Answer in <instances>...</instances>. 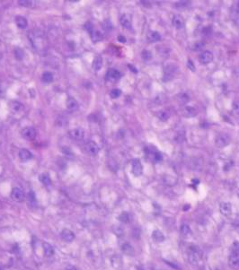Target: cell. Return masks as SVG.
<instances>
[{
	"mask_svg": "<svg viewBox=\"0 0 239 270\" xmlns=\"http://www.w3.org/2000/svg\"><path fill=\"white\" fill-rule=\"evenodd\" d=\"M28 36L34 49L40 50L46 48V39L44 36L43 31L40 30H33L30 31Z\"/></svg>",
	"mask_w": 239,
	"mask_h": 270,
	"instance_id": "obj_1",
	"label": "cell"
},
{
	"mask_svg": "<svg viewBox=\"0 0 239 270\" xmlns=\"http://www.w3.org/2000/svg\"><path fill=\"white\" fill-rule=\"evenodd\" d=\"M230 142H231V138L226 133H220V135L216 137V139H215V144L220 148H223L226 145H228L230 144Z\"/></svg>",
	"mask_w": 239,
	"mask_h": 270,
	"instance_id": "obj_2",
	"label": "cell"
},
{
	"mask_svg": "<svg viewBox=\"0 0 239 270\" xmlns=\"http://www.w3.org/2000/svg\"><path fill=\"white\" fill-rule=\"evenodd\" d=\"M189 261L192 265H198L201 259V253L198 248L194 247L193 249H190L188 254Z\"/></svg>",
	"mask_w": 239,
	"mask_h": 270,
	"instance_id": "obj_3",
	"label": "cell"
},
{
	"mask_svg": "<svg viewBox=\"0 0 239 270\" xmlns=\"http://www.w3.org/2000/svg\"><path fill=\"white\" fill-rule=\"evenodd\" d=\"M178 72V68L175 65H168L164 68V81H170L175 77L176 73Z\"/></svg>",
	"mask_w": 239,
	"mask_h": 270,
	"instance_id": "obj_4",
	"label": "cell"
},
{
	"mask_svg": "<svg viewBox=\"0 0 239 270\" xmlns=\"http://www.w3.org/2000/svg\"><path fill=\"white\" fill-rule=\"evenodd\" d=\"M131 172L136 177L140 176L143 173V166L139 159H134L131 163Z\"/></svg>",
	"mask_w": 239,
	"mask_h": 270,
	"instance_id": "obj_5",
	"label": "cell"
},
{
	"mask_svg": "<svg viewBox=\"0 0 239 270\" xmlns=\"http://www.w3.org/2000/svg\"><path fill=\"white\" fill-rule=\"evenodd\" d=\"M85 150L88 154L94 156L98 154L99 152V146L94 141H88L86 144H85Z\"/></svg>",
	"mask_w": 239,
	"mask_h": 270,
	"instance_id": "obj_6",
	"label": "cell"
},
{
	"mask_svg": "<svg viewBox=\"0 0 239 270\" xmlns=\"http://www.w3.org/2000/svg\"><path fill=\"white\" fill-rule=\"evenodd\" d=\"M214 56L212 54V52L208 51V50H205L201 53V55L199 56V61L201 62V64L203 65H207L209 64L210 62L213 61Z\"/></svg>",
	"mask_w": 239,
	"mask_h": 270,
	"instance_id": "obj_7",
	"label": "cell"
},
{
	"mask_svg": "<svg viewBox=\"0 0 239 270\" xmlns=\"http://www.w3.org/2000/svg\"><path fill=\"white\" fill-rule=\"evenodd\" d=\"M11 197L16 202H23L25 200V195L23 189H21L20 188H14L11 192Z\"/></svg>",
	"mask_w": 239,
	"mask_h": 270,
	"instance_id": "obj_8",
	"label": "cell"
},
{
	"mask_svg": "<svg viewBox=\"0 0 239 270\" xmlns=\"http://www.w3.org/2000/svg\"><path fill=\"white\" fill-rule=\"evenodd\" d=\"M172 24L177 30H182V29L184 28V25H185L184 19H183L182 15L175 14V15H174V17L172 19Z\"/></svg>",
	"mask_w": 239,
	"mask_h": 270,
	"instance_id": "obj_9",
	"label": "cell"
},
{
	"mask_svg": "<svg viewBox=\"0 0 239 270\" xmlns=\"http://www.w3.org/2000/svg\"><path fill=\"white\" fill-rule=\"evenodd\" d=\"M119 23L120 24L122 25L123 28L130 30L132 26V16L129 14H124L120 16L119 19Z\"/></svg>",
	"mask_w": 239,
	"mask_h": 270,
	"instance_id": "obj_10",
	"label": "cell"
},
{
	"mask_svg": "<svg viewBox=\"0 0 239 270\" xmlns=\"http://www.w3.org/2000/svg\"><path fill=\"white\" fill-rule=\"evenodd\" d=\"M22 136L26 140H32L36 137V130L32 127H26L22 131Z\"/></svg>",
	"mask_w": 239,
	"mask_h": 270,
	"instance_id": "obj_11",
	"label": "cell"
},
{
	"mask_svg": "<svg viewBox=\"0 0 239 270\" xmlns=\"http://www.w3.org/2000/svg\"><path fill=\"white\" fill-rule=\"evenodd\" d=\"M69 137L74 140H82L85 136V131L81 127H75L69 132Z\"/></svg>",
	"mask_w": 239,
	"mask_h": 270,
	"instance_id": "obj_12",
	"label": "cell"
},
{
	"mask_svg": "<svg viewBox=\"0 0 239 270\" xmlns=\"http://www.w3.org/2000/svg\"><path fill=\"white\" fill-rule=\"evenodd\" d=\"M120 73L117 69L110 68L106 72V79L110 82H117L120 78Z\"/></svg>",
	"mask_w": 239,
	"mask_h": 270,
	"instance_id": "obj_13",
	"label": "cell"
},
{
	"mask_svg": "<svg viewBox=\"0 0 239 270\" xmlns=\"http://www.w3.org/2000/svg\"><path fill=\"white\" fill-rule=\"evenodd\" d=\"M220 211L222 215H224L226 217L230 216L231 213H232V206H231V204L228 203V202L221 203L220 207Z\"/></svg>",
	"mask_w": 239,
	"mask_h": 270,
	"instance_id": "obj_14",
	"label": "cell"
},
{
	"mask_svg": "<svg viewBox=\"0 0 239 270\" xmlns=\"http://www.w3.org/2000/svg\"><path fill=\"white\" fill-rule=\"evenodd\" d=\"M228 265L230 267V268H232L234 270H238L239 269V256H236L235 254L230 253L229 257H228Z\"/></svg>",
	"mask_w": 239,
	"mask_h": 270,
	"instance_id": "obj_15",
	"label": "cell"
},
{
	"mask_svg": "<svg viewBox=\"0 0 239 270\" xmlns=\"http://www.w3.org/2000/svg\"><path fill=\"white\" fill-rule=\"evenodd\" d=\"M145 151L147 152V155H150L152 160H153L154 162L158 163V162L162 161L163 156H162V154H161L160 152H158L157 150H155V149H154V150H153V149H150V150H149L148 148H146Z\"/></svg>",
	"mask_w": 239,
	"mask_h": 270,
	"instance_id": "obj_16",
	"label": "cell"
},
{
	"mask_svg": "<svg viewBox=\"0 0 239 270\" xmlns=\"http://www.w3.org/2000/svg\"><path fill=\"white\" fill-rule=\"evenodd\" d=\"M60 236H61V239L63 240H65L67 242H71L75 240V233L69 229L62 230V232L60 233Z\"/></svg>",
	"mask_w": 239,
	"mask_h": 270,
	"instance_id": "obj_17",
	"label": "cell"
},
{
	"mask_svg": "<svg viewBox=\"0 0 239 270\" xmlns=\"http://www.w3.org/2000/svg\"><path fill=\"white\" fill-rule=\"evenodd\" d=\"M9 108H10V111H12L13 113H17L20 112L21 111L24 110V106L21 102H19L17 100H13L10 102L9 104Z\"/></svg>",
	"mask_w": 239,
	"mask_h": 270,
	"instance_id": "obj_18",
	"label": "cell"
},
{
	"mask_svg": "<svg viewBox=\"0 0 239 270\" xmlns=\"http://www.w3.org/2000/svg\"><path fill=\"white\" fill-rule=\"evenodd\" d=\"M19 158L23 162H27L32 158V154L27 149H21L19 151Z\"/></svg>",
	"mask_w": 239,
	"mask_h": 270,
	"instance_id": "obj_19",
	"label": "cell"
},
{
	"mask_svg": "<svg viewBox=\"0 0 239 270\" xmlns=\"http://www.w3.org/2000/svg\"><path fill=\"white\" fill-rule=\"evenodd\" d=\"M67 108L69 111H75L78 109V103L74 98L69 97V99L67 100Z\"/></svg>",
	"mask_w": 239,
	"mask_h": 270,
	"instance_id": "obj_20",
	"label": "cell"
},
{
	"mask_svg": "<svg viewBox=\"0 0 239 270\" xmlns=\"http://www.w3.org/2000/svg\"><path fill=\"white\" fill-rule=\"evenodd\" d=\"M121 251L122 252L128 255V256H134L135 255V250L133 248V246L131 245L130 243H124L121 246Z\"/></svg>",
	"mask_w": 239,
	"mask_h": 270,
	"instance_id": "obj_21",
	"label": "cell"
},
{
	"mask_svg": "<svg viewBox=\"0 0 239 270\" xmlns=\"http://www.w3.org/2000/svg\"><path fill=\"white\" fill-rule=\"evenodd\" d=\"M182 114L186 118H192V117H194L197 115V111L193 107L186 106L184 107V109L182 110Z\"/></svg>",
	"mask_w": 239,
	"mask_h": 270,
	"instance_id": "obj_22",
	"label": "cell"
},
{
	"mask_svg": "<svg viewBox=\"0 0 239 270\" xmlns=\"http://www.w3.org/2000/svg\"><path fill=\"white\" fill-rule=\"evenodd\" d=\"M147 40L150 42H157L161 40V35L157 31H151L147 33Z\"/></svg>",
	"mask_w": 239,
	"mask_h": 270,
	"instance_id": "obj_23",
	"label": "cell"
},
{
	"mask_svg": "<svg viewBox=\"0 0 239 270\" xmlns=\"http://www.w3.org/2000/svg\"><path fill=\"white\" fill-rule=\"evenodd\" d=\"M157 116L159 120L164 122V121H167V120L170 119L171 113H170L169 111H167V110H162V111H159L157 112Z\"/></svg>",
	"mask_w": 239,
	"mask_h": 270,
	"instance_id": "obj_24",
	"label": "cell"
},
{
	"mask_svg": "<svg viewBox=\"0 0 239 270\" xmlns=\"http://www.w3.org/2000/svg\"><path fill=\"white\" fill-rule=\"evenodd\" d=\"M15 24L20 29H25L28 26V22H27L26 18L24 16H21V15H18L15 17Z\"/></svg>",
	"mask_w": 239,
	"mask_h": 270,
	"instance_id": "obj_25",
	"label": "cell"
},
{
	"mask_svg": "<svg viewBox=\"0 0 239 270\" xmlns=\"http://www.w3.org/2000/svg\"><path fill=\"white\" fill-rule=\"evenodd\" d=\"M152 239L156 241V242H163L164 240V235L163 234V232L159 230H155L154 232H152Z\"/></svg>",
	"mask_w": 239,
	"mask_h": 270,
	"instance_id": "obj_26",
	"label": "cell"
},
{
	"mask_svg": "<svg viewBox=\"0 0 239 270\" xmlns=\"http://www.w3.org/2000/svg\"><path fill=\"white\" fill-rule=\"evenodd\" d=\"M42 247H43L44 254H45L46 257H51V256L54 254V249H53V247H52L50 243L43 242V243H42Z\"/></svg>",
	"mask_w": 239,
	"mask_h": 270,
	"instance_id": "obj_27",
	"label": "cell"
},
{
	"mask_svg": "<svg viewBox=\"0 0 239 270\" xmlns=\"http://www.w3.org/2000/svg\"><path fill=\"white\" fill-rule=\"evenodd\" d=\"M180 232H181V234H182L183 237H186L188 238L190 236H192V229L191 227L188 225V224H182L180 228Z\"/></svg>",
	"mask_w": 239,
	"mask_h": 270,
	"instance_id": "obj_28",
	"label": "cell"
},
{
	"mask_svg": "<svg viewBox=\"0 0 239 270\" xmlns=\"http://www.w3.org/2000/svg\"><path fill=\"white\" fill-rule=\"evenodd\" d=\"M103 67V58L102 57L97 56L94 57L93 64H92V68L95 70V71H99Z\"/></svg>",
	"mask_w": 239,
	"mask_h": 270,
	"instance_id": "obj_29",
	"label": "cell"
},
{
	"mask_svg": "<svg viewBox=\"0 0 239 270\" xmlns=\"http://www.w3.org/2000/svg\"><path fill=\"white\" fill-rule=\"evenodd\" d=\"M176 100L180 104H185L190 100V97L187 94L185 93H181L176 96Z\"/></svg>",
	"mask_w": 239,
	"mask_h": 270,
	"instance_id": "obj_30",
	"label": "cell"
},
{
	"mask_svg": "<svg viewBox=\"0 0 239 270\" xmlns=\"http://www.w3.org/2000/svg\"><path fill=\"white\" fill-rule=\"evenodd\" d=\"M90 36H91L92 40L94 41V42L101 41V40L103 39V33L100 32L99 31H94L92 33H91V34H90Z\"/></svg>",
	"mask_w": 239,
	"mask_h": 270,
	"instance_id": "obj_31",
	"label": "cell"
},
{
	"mask_svg": "<svg viewBox=\"0 0 239 270\" xmlns=\"http://www.w3.org/2000/svg\"><path fill=\"white\" fill-rule=\"evenodd\" d=\"M42 81L44 84H50L53 81V75L50 72H44L42 76Z\"/></svg>",
	"mask_w": 239,
	"mask_h": 270,
	"instance_id": "obj_32",
	"label": "cell"
},
{
	"mask_svg": "<svg viewBox=\"0 0 239 270\" xmlns=\"http://www.w3.org/2000/svg\"><path fill=\"white\" fill-rule=\"evenodd\" d=\"M39 180L44 186H50L51 185V180L47 174H41L39 177Z\"/></svg>",
	"mask_w": 239,
	"mask_h": 270,
	"instance_id": "obj_33",
	"label": "cell"
},
{
	"mask_svg": "<svg viewBox=\"0 0 239 270\" xmlns=\"http://www.w3.org/2000/svg\"><path fill=\"white\" fill-rule=\"evenodd\" d=\"M119 220L121 222V223H124V224H128L131 220V217H130V214L127 213V212H122L119 215Z\"/></svg>",
	"mask_w": 239,
	"mask_h": 270,
	"instance_id": "obj_34",
	"label": "cell"
},
{
	"mask_svg": "<svg viewBox=\"0 0 239 270\" xmlns=\"http://www.w3.org/2000/svg\"><path fill=\"white\" fill-rule=\"evenodd\" d=\"M120 95H121V91L119 89H118V88H114L110 92V96L113 99H117V98H119Z\"/></svg>",
	"mask_w": 239,
	"mask_h": 270,
	"instance_id": "obj_35",
	"label": "cell"
},
{
	"mask_svg": "<svg viewBox=\"0 0 239 270\" xmlns=\"http://www.w3.org/2000/svg\"><path fill=\"white\" fill-rule=\"evenodd\" d=\"M231 253L235 254L236 256H239V242L238 241H234L231 246Z\"/></svg>",
	"mask_w": 239,
	"mask_h": 270,
	"instance_id": "obj_36",
	"label": "cell"
},
{
	"mask_svg": "<svg viewBox=\"0 0 239 270\" xmlns=\"http://www.w3.org/2000/svg\"><path fill=\"white\" fill-rule=\"evenodd\" d=\"M141 57L142 58L144 59L145 61H148L152 58V53H151L149 50H143L142 53H141Z\"/></svg>",
	"mask_w": 239,
	"mask_h": 270,
	"instance_id": "obj_37",
	"label": "cell"
},
{
	"mask_svg": "<svg viewBox=\"0 0 239 270\" xmlns=\"http://www.w3.org/2000/svg\"><path fill=\"white\" fill-rule=\"evenodd\" d=\"M14 56H15V57H16L18 60H21V59H23V58H24L25 52H24V50H21V49L17 48V49H15V50H14Z\"/></svg>",
	"mask_w": 239,
	"mask_h": 270,
	"instance_id": "obj_38",
	"label": "cell"
},
{
	"mask_svg": "<svg viewBox=\"0 0 239 270\" xmlns=\"http://www.w3.org/2000/svg\"><path fill=\"white\" fill-rule=\"evenodd\" d=\"M164 180H165V183H166L167 185H171V186L175 185L176 180L174 177H172V176H166V177L164 178Z\"/></svg>",
	"mask_w": 239,
	"mask_h": 270,
	"instance_id": "obj_39",
	"label": "cell"
},
{
	"mask_svg": "<svg viewBox=\"0 0 239 270\" xmlns=\"http://www.w3.org/2000/svg\"><path fill=\"white\" fill-rule=\"evenodd\" d=\"M232 110L233 112L235 113L236 115H239V100H236V101L233 102Z\"/></svg>",
	"mask_w": 239,
	"mask_h": 270,
	"instance_id": "obj_40",
	"label": "cell"
},
{
	"mask_svg": "<svg viewBox=\"0 0 239 270\" xmlns=\"http://www.w3.org/2000/svg\"><path fill=\"white\" fill-rule=\"evenodd\" d=\"M27 198H28V201H29L30 204H34V203L36 202V197H35V194L33 193V191H30V192H29Z\"/></svg>",
	"mask_w": 239,
	"mask_h": 270,
	"instance_id": "obj_41",
	"label": "cell"
},
{
	"mask_svg": "<svg viewBox=\"0 0 239 270\" xmlns=\"http://www.w3.org/2000/svg\"><path fill=\"white\" fill-rule=\"evenodd\" d=\"M85 29H86V31L91 34V33L94 31V25H93V24H91V23L87 22V23H86V24H85Z\"/></svg>",
	"mask_w": 239,
	"mask_h": 270,
	"instance_id": "obj_42",
	"label": "cell"
},
{
	"mask_svg": "<svg viewBox=\"0 0 239 270\" xmlns=\"http://www.w3.org/2000/svg\"><path fill=\"white\" fill-rule=\"evenodd\" d=\"M189 5H190V2H188V1H180V2L176 3L175 6L176 7H186Z\"/></svg>",
	"mask_w": 239,
	"mask_h": 270,
	"instance_id": "obj_43",
	"label": "cell"
},
{
	"mask_svg": "<svg viewBox=\"0 0 239 270\" xmlns=\"http://www.w3.org/2000/svg\"><path fill=\"white\" fill-rule=\"evenodd\" d=\"M18 4L20 6H31L32 2L31 1H27V0H21V1H18Z\"/></svg>",
	"mask_w": 239,
	"mask_h": 270,
	"instance_id": "obj_44",
	"label": "cell"
},
{
	"mask_svg": "<svg viewBox=\"0 0 239 270\" xmlns=\"http://www.w3.org/2000/svg\"><path fill=\"white\" fill-rule=\"evenodd\" d=\"M62 153L63 154H67V155H71V154H72V151L69 149V147H63L62 148Z\"/></svg>",
	"mask_w": 239,
	"mask_h": 270,
	"instance_id": "obj_45",
	"label": "cell"
},
{
	"mask_svg": "<svg viewBox=\"0 0 239 270\" xmlns=\"http://www.w3.org/2000/svg\"><path fill=\"white\" fill-rule=\"evenodd\" d=\"M187 67H188L189 69H191L192 71H195L194 64H193V62H192L191 59H189L188 61H187Z\"/></svg>",
	"mask_w": 239,
	"mask_h": 270,
	"instance_id": "obj_46",
	"label": "cell"
},
{
	"mask_svg": "<svg viewBox=\"0 0 239 270\" xmlns=\"http://www.w3.org/2000/svg\"><path fill=\"white\" fill-rule=\"evenodd\" d=\"M118 40H119V42L124 43V42H126V38L124 37V36H122V35H119V36H118Z\"/></svg>",
	"mask_w": 239,
	"mask_h": 270,
	"instance_id": "obj_47",
	"label": "cell"
},
{
	"mask_svg": "<svg viewBox=\"0 0 239 270\" xmlns=\"http://www.w3.org/2000/svg\"><path fill=\"white\" fill-rule=\"evenodd\" d=\"M203 46H204V43H200V42H199V43H197L196 45H195V49H196L197 50H201Z\"/></svg>",
	"mask_w": 239,
	"mask_h": 270,
	"instance_id": "obj_48",
	"label": "cell"
},
{
	"mask_svg": "<svg viewBox=\"0 0 239 270\" xmlns=\"http://www.w3.org/2000/svg\"><path fill=\"white\" fill-rule=\"evenodd\" d=\"M65 270H77L76 269V267H75L74 266H69V267H67V268Z\"/></svg>",
	"mask_w": 239,
	"mask_h": 270,
	"instance_id": "obj_49",
	"label": "cell"
},
{
	"mask_svg": "<svg viewBox=\"0 0 239 270\" xmlns=\"http://www.w3.org/2000/svg\"><path fill=\"white\" fill-rule=\"evenodd\" d=\"M128 67H129V68H131V70H132V71H133L134 73H138V70H136V68H134L133 66H131V65H129Z\"/></svg>",
	"mask_w": 239,
	"mask_h": 270,
	"instance_id": "obj_50",
	"label": "cell"
},
{
	"mask_svg": "<svg viewBox=\"0 0 239 270\" xmlns=\"http://www.w3.org/2000/svg\"><path fill=\"white\" fill-rule=\"evenodd\" d=\"M237 195H238V197H239V189L237 190Z\"/></svg>",
	"mask_w": 239,
	"mask_h": 270,
	"instance_id": "obj_51",
	"label": "cell"
},
{
	"mask_svg": "<svg viewBox=\"0 0 239 270\" xmlns=\"http://www.w3.org/2000/svg\"><path fill=\"white\" fill-rule=\"evenodd\" d=\"M0 270H3V269H2V268H1V267H0Z\"/></svg>",
	"mask_w": 239,
	"mask_h": 270,
	"instance_id": "obj_52",
	"label": "cell"
}]
</instances>
